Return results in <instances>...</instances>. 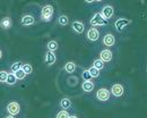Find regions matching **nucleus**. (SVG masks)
<instances>
[{"instance_id": "obj_1", "label": "nucleus", "mask_w": 147, "mask_h": 118, "mask_svg": "<svg viewBox=\"0 0 147 118\" xmlns=\"http://www.w3.org/2000/svg\"><path fill=\"white\" fill-rule=\"evenodd\" d=\"M53 16V7L51 5H45L41 10V18L44 22H50Z\"/></svg>"}, {"instance_id": "obj_2", "label": "nucleus", "mask_w": 147, "mask_h": 118, "mask_svg": "<svg viewBox=\"0 0 147 118\" xmlns=\"http://www.w3.org/2000/svg\"><path fill=\"white\" fill-rule=\"evenodd\" d=\"M6 110H7V113H8L9 115H11V116H16V115H18L19 111H20L19 103L18 102H16V101H11V102H9V103L7 104Z\"/></svg>"}, {"instance_id": "obj_3", "label": "nucleus", "mask_w": 147, "mask_h": 118, "mask_svg": "<svg viewBox=\"0 0 147 118\" xmlns=\"http://www.w3.org/2000/svg\"><path fill=\"white\" fill-rule=\"evenodd\" d=\"M91 24H92L93 26H104V25L108 24V20H104L101 16V14L97 13V14H95L92 18H91Z\"/></svg>"}, {"instance_id": "obj_4", "label": "nucleus", "mask_w": 147, "mask_h": 118, "mask_svg": "<svg viewBox=\"0 0 147 118\" xmlns=\"http://www.w3.org/2000/svg\"><path fill=\"white\" fill-rule=\"evenodd\" d=\"M96 99L100 100V101H108L110 99V91L108 89H105V87L100 89L96 92Z\"/></svg>"}, {"instance_id": "obj_5", "label": "nucleus", "mask_w": 147, "mask_h": 118, "mask_svg": "<svg viewBox=\"0 0 147 118\" xmlns=\"http://www.w3.org/2000/svg\"><path fill=\"white\" fill-rule=\"evenodd\" d=\"M123 92H125V89H123V86H122L121 84L117 83V84H113V85H112L111 93H112L114 97L119 98V97H121V96L123 94Z\"/></svg>"}, {"instance_id": "obj_6", "label": "nucleus", "mask_w": 147, "mask_h": 118, "mask_svg": "<svg viewBox=\"0 0 147 118\" xmlns=\"http://www.w3.org/2000/svg\"><path fill=\"white\" fill-rule=\"evenodd\" d=\"M101 16L104 18V20H110L111 17L113 16V7L112 6H104L102 8V12H101Z\"/></svg>"}, {"instance_id": "obj_7", "label": "nucleus", "mask_w": 147, "mask_h": 118, "mask_svg": "<svg viewBox=\"0 0 147 118\" xmlns=\"http://www.w3.org/2000/svg\"><path fill=\"white\" fill-rule=\"evenodd\" d=\"M86 37H87V39L90 40V41H92V42H95V41H97L98 38H100V32L96 30V28H90L88 30V32H87V34H86Z\"/></svg>"}, {"instance_id": "obj_8", "label": "nucleus", "mask_w": 147, "mask_h": 118, "mask_svg": "<svg viewBox=\"0 0 147 118\" xmlns=\"http://www.w3.org/2000/svg\"><path fill=\"white\" fill-rule=\"evenodd\" d=\"M129 24H130V20L128 18H119V20L115 22V28H117V31L121 32Z\"/></svg>"}, {"instance_id": "obj_9", "label": "nucleus", "mask_w": 147, "mask_h": 118, "mask_svg": "<svg viewBox=\"0 0 147 118\" xmlns=\"http://www.w3.org/2000/svg\"><path fill=\"white\" fill-rule=\"evenodd\" d=\"M20 23H22V25H24V26H30V25H33V24L35 23V20H34V17L31 16V15H25V16L22 17Z\"/></svg>"}, {"instance_id": "obj_10", "label": "nucleus", "mask_w": 147, "mask_h": 118, "mask_svg": "<svg viewBox=\"0 0 147 118\" xmlns=\"http://www.w3.org/2000/svg\"><path fill=\"white\" fill-rule=\"evenodd\" d=\"M55 52H52V51H47V54H45V62H47V65H49V66H51V65H53L55 62Z\"/></svg>"}, {"instance_id": "obj_11", "label": "nucleus", "mask_w": 147, "mask_h": 118, "mask_svg": "<svg viewBox=\"0 0 147 118\" xmlns=\"http://www.w3.org/2000/svg\"><path fill=\"white\" fill-rule=\"evenodd\" d=\"M71 26H73V30L76 32V33H83L84 32V28H85V26H84V24L82 23V22H78V20H75L73 24H71Z\"/></svg>"}, {"instance_id": "obj_12", "label": "nucleus", "mask_w": 147, "mask_h": 118, "mask_svg": "<svg viewBox=\"0 0 147 118\" xmlns=\"http://www.w3.org/2000/svg\"><path fill=\"white\" fill-rule=\"evenodd\" d=\"M100 59L102 60V61H111V59H112V52H111L110 50H102L101 51V54H100Z\"/></svg>"}, {"instance_id": "obj_13", "label": "nucleus", "mask_w": 147, "mask_h": 118, "mask_svg": "<svg viewBox=\"0 0 147 118\" xmlns=\"http://www.w3.org/2000/svg\"><path fill=\"white\" fill-rule=\"evenodd\" d=\"M103 43H104V45H107V47H112V45H114V43H115V39H114V37H113L112 34H107V35L103 38Z\"/></svg>"}, {"instance_id": "obj_14", "label": "nucleus", "mask_w": 147, "mask_h": 118, "mask_svg": "<svg viewBox=\"0 0 147 118\" xmlns=\"http://www.w3.org/2000/svg\"><path fill=\"white\" fill-rule=\"evenodd\" d=\"M82 89L85 92H92L93 89H94V83H93L92 81H85L82 84Z\"/></svg>"}, {"instance_id": "obj_15", "label": "nucleus", "mask_w": 147, "mask_h": 118, "mask_svg": "<svg viewBox=\"0 0 147 118\" xmlns=\"http://www.w3.org/2000/svg\"><path fill=\"white\" fill-rule=\"evenodd\" d=\"M11 25H13V22H11V20H10L9 17H3L2 20H0V26H1L2 28H5V30L10 28Z\"/></svg>"}, {"instance_id": "obj_16", "label": "nucleus", "mask_w": 147, "mask_h": 118, "mask_svg": "<svg viewBox=\"0 0 147 118\" xmlns=\"http://www.w3.org/2000/svg\"><path fill=\"white\" fill-rule=\"evenodd\" d=\"M63 69H65L67 73L71 74V73H74V72H75V69H76V64H75V62H73V61H68V62L65 65Z\"/></svg>"}, {"instance_id": "obj_17", "label": "nucleus", "mask_w": 147, "mask_h": 118, "mask_svg": "<svg viewBox=\"0 0 147 118\" xmlns=\"http://www.w3.org/2000/svg\"><path fill=\"white\" fill-rule=\"evenodd\" d=\"M16 82H17V79H16L15 74H14V73H11V74H8L7 79H6V82H5V83H7L8 85H14V84H16Z\"/></svg>"}, {"instance_id": "obj_18", "label": "nucleus", "mask_w": 147, "mask_h": 118, "mask_svg": "<svg viewBox=\"0 0 147 118\" xmlns=\"http://www.w3.org/2000/svg\"><path fill=\"white\" fill-rule=\"evenodd\" d=\"M70 106H71V101H70V99L65 98L60 101V107H61L62 109H68V108H70Z\"/></svg>"}, {"instance_id": "obj_19", "label": "nucleus", "mask_w": 147, "mask_h": 118, "mask_svg": "<svg viewBox=\"0 0 147 118\" xmlns=\"http://www.w3.org/2000/svg\"><path fill=\"white\" fill-rule=\"evenodd\" d=\"M22 69L25 72L26 75L32 74V72H33V67H32V65H30V64H22Z\"/></svg>"}, {"instance_id": "obj_20", "label": "nucleus", "mask_w": 147, "mask_h": 118, "mask_svg": "<svg viewBox=\"0 0 147 118\" xmlns=\"http://www.w3.org/2000/svg\"><path fill=\"white\" fill-rule=\"evenodd\" d=\"M58 23H59V25H61V26H66V25H68L69 20H68V17H67L66 15H61V16H59V18H58Z\"/></svg>"}, {"instance_id": "obj_21", "label": "nucleus", "mask_w": 147, "mask_h": 118, "mask_svg": "<svg viewBox=\"0 0 147 118\" xmlns=\"http://www.w3.org/2000/svg\"><path fill=\"white\" fill-rule=\"evenodd\" d=\"M93 67H95L96 69L101 71V69H103V68H104V61H102L101 59H96V60H94Z\"/></svg>"}, {"instance_id": "obj_22", "label": "nucleus", "mask_w": 147, "mask_h": 118, "mask_svg": "<svg viewBox=\"0 0 147 118\" xmlns=\"http://www.w3.org/2000/svg\"><path fill=\"white\" fill-rule=\"evenodd\" d=\"M48 50L49 51H52V52H55V50L58 49V43H57V41H55V40H52V41H50L49 43H48Z\"/></svg>"}, {"instance_id": "obj_23", "label": "nucleus", "mask_w": 147, "mask_h": 118, "mask_svg": "<svg viewBox=\"0 0 147 118\" xmlns=\"http://www.w3.org/2000/svg\"><path fill=\"white\" fill-rule=\"evenodd\" d=\"M15 76H16V79H24L25 77H26V74H25V72L20 68V69H18V71H16L15 73Z\"/></svg>"}, {"instance_id": "obj_24", "label": "nucleus", "mask_w": 147, "mask_h": 118, "mask_svg": "<svg viewBox=\"0 0 147 118\" xmlns=\"http://www.w3.org/2000/svg\"><path fill=\"white\" fill-rule=\"evenodd\" d=\"M88 73L91 74V76L94 77V79H96V77H98V76H100V71H98V69H96L95 67H91V68L88 69Z\"/></svg>"}, {"instance_id": "obj_25", "label": "nucleus", "mask_w": 147, "mask_h": 118, "mask_svg": "<svg viewBox=\"0 0 147 118\" xmlns=\"http://www.w3.org/2000/svg\"><path fill=\"white\" fill-rule=\"evenodd\" d=\"M55 118H69V114L66 111V110H61L57 114V117Z\"/></svg>"}, {"instance_id": "obj_26", "label": "nucleus", "mask_w": 147, "mask_h": 118, "mask_svg": "<svg viewBox=\"0 0 147 118\" xmlns=\"http://www.w3.org/2000/svg\"><path fill=\"white\" fill-rule=\"evenodd\" d=\"M20 68H22V64H20V62H14V64L11 65V67H10V69H11L13 73H15L16 71H18Z\"/></svg>"}, {"instance_id": "obj_27", "label": "nucleus", "mask_w": 147, "mask_h": 118, "mask_svg": "<svg viewBox=\"0 0 147 118\" xmlns=\"http://www.w3.org/2000/svg\"><path fill=\"white\" fill-rule=\"evenodd\" d=\"M7 76H8L7 72L1 71V72H0V82H1V83H5V82H6V79H7Z\"/></svg>"}, {"instance_id": "obj_28", "label": "nucleus", "mask_w": 147, "mask_h": 118, "mask_svg": "<svg viewBox=\"0 0 147 118\" xmlns=\"http://www.w3.org/2000/svg\"><path fill=\"white\" fill-rule=\"evenodd\" d=\"M83 79H84V81H91V79H92V76H91V74L88 73V71H85V72H83Z\"/></svg>"}, {"instance_id": "obj_29", "label": "nucleus", "mask_w": 147, "mask_h": 118, "mask_svg": "<svg viewBox=\"0 0 147 118\" xmlns=\"http://www.w3.org/2000/svg\"><path fill=\"white\" fill-rule=\"evenodd\" d=\"M86 2H88V3H92L93 1H95V0H85Z\"/></svg>"}, {"instance_id": "obj_30", "label": "nucleus", "mask_w": 147, "mask_h": 118, "mask_svg": "<svg viewBox=\"0 0 147 118\" xmlns=\"http://www.w3.org/2000/svg\"><path fill=\"white\" fill-rule=\"evenodd\" d=\"M5 118H15L14 116H11V115H8V116H6Z\"/></svg>"}, {"instance_id": "obj_31", "label": "nucleus", "mask_w": 147, "mask_h": 118, "mask_svg": "<svg viewBox=\"0 0 147 118\" xmlns=\"http://www.w3.org/2000/svg\"><path fill=\"white\" fill-rule=\"evenodd\" d=\"M69 118H78L77 116H69Z\"/></svg>"}, {"instance_id": "obj_32", "label": "nucleus", "mask_w": 147, "mask_h": 118, "mask_svg": "<svg viewBox=\"0 0 147 118\" xmlns=\"http://www.w3.org/2000/svg\"><path fill=\"white\" fill-rule=\"evenodd\" d=\"M1 57H2V52H1V50H0V59H1Z\"/></svg>"}, {"instance_id": "obj_33", "label": "nucleus", "mask_w": 147, "mask_h": 118, "mask_svg": "<svg viewBox=\"0 0 147 118\" xmlns=\"http://www.w3.org/2000/svg\"><path fill=\"white\" fill-rule=\"evenodd\" d=\"M95 1H98V2H100V1H102V0H95Z\"/></svg>"}]
</instances>
